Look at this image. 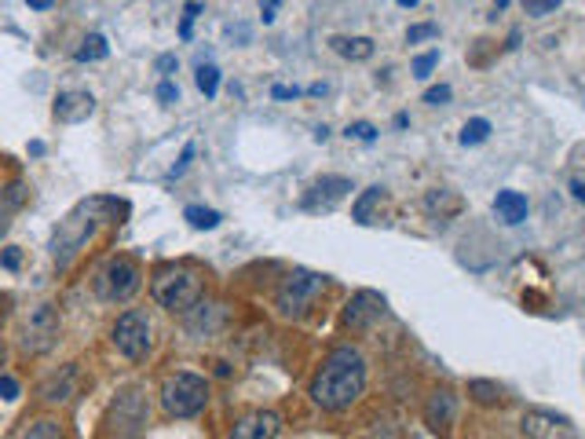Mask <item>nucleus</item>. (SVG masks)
Listing matches in <instances>:
<instances>
[{
  "instance_id": "nucleus-22",
  "label": "nucleus",
  "mask_w": 585,
  "mask_h": 439,
  "mask_svg": "<svg viewBox=\"0 0 585 439\" xmlns=\"http://www.w3.org/2000/svg\"><path fill=\"white\" fill-rule=\"evenodd\" d=\"M425 209L436 216H454V213H461V198L454 195V191H428V198H425Z\"/></svg>"
},
{
  "instance_id": "nucleus-16",
  "label": "nucleus",
  "mask_w": 585,
  "mask_h": 439,
  "mask_svg": "<svg viewBox=\"0 0 585 439\" xmlns=\"http://www.w3.org/2000/svg\"><path fill=\"white\" fill-rule=\"evenodd\" d=\"M224 326V308L220 304H206L198 301L190 311H187V329L190 333H198V337H213L216 329Z\"/></svg>"
},
{
  "instance_id": "nucleus-30",
  "label": "nucleus",
  "mask_w": 585,
  "mask_h": 439,
  "mask_svg": "<svg viewBox=\"0 0 585 439\" xmlns=\"http://www.w3.org/2000/svg\"><path fill=\"white\" fill-rule=\"evenodd\" d=\"M202 15V5H198V0H187V5H183V23H179V37L183 41H190V26H194V19H198Z\"/></svg>"
},
{
  "instance_id": "nucleus-37",
  "label": "nucleus",
  "mask_w": 585,
  "mask_h": 439,
  "mask_svg": "<svg viewBox=\"0 0 585 439\" xmlns=\"http://www.w3.org/2000/svg\"><path fill=\"white\" fill-rule=\"evenodd\" d=\"M348 139H362V143H369V139H377V129H373L369 121H355V125H348Z\"/></svg>"
},
{
  "instance_id": "nucleus-29",
  "label": "nucleus",
  "mask_w": 585,
  "mask_h": 439,
  "mask_svg": "<svg viewBox=\"0 0 585 439\" xmlns=\"http://www.w3.org/2000/svg\"><path fill=\"white\" fill-rule=\"evenodd\" d=\"M520 5H523V12L531 19H545V15H552L560 8V0H520Z\"/></svg>"
},
{
  "instance_id": "nucleus-15",
  "label": "nucleus",
  "mask_w": 585,
  "mask_h": 439,
  "mask_svg": "<svg viewBox=\"0 0 585 439\" xmlns=\"http://www.w3.org/2000/svg\"><path fill=\"white\" fill-rule=\"evenodd\" d=\"M91 110H95V100L88 92H62L55 100V121H62V125H77V121L91 118Z\"/></svg>"
},
{
  "instance_id": "nucleus-13",
  "label": "nucleus",
  "mask_w": 585,
  "mask_h": 439,
  "mask_svg": "<svg viewBox=\"0 0 585 439\" xmlns=\"http://www.w3.org/2000/svg\"><path fill=\"white\" fill-rule=\"evenodd\" d=\"M454 421H457V396L450 388H436L425 403V425L432 432H450Z\"/></svg>"
},
{
  "instance_id": "nucleus-6",
  "label": "nucleus",
  "mask_w": 585,
  "mask_h": 439,
  "mask_svg": "<svg viewBox=\"0 0 585 439\" xmlns=\"http://www.w3.org/2000/svg\"><path fill=\"white\" fill-rule=\"evenodd\" d=\"M322 290H326L322 275H315V272H292V275L282 279V286L274 293V308L285 319H304L312 311V304L322 297Z\"/></svg>"
},
{
  "instance_id": "nucleus-38",
  "label": "nucleus",
  "mask_w": 585,
  "mask_h": 439,
  "mask_svg": "<svg viewBox=\"0 0 585 439\" xmlns=\"http://www.w3.org/2000/svg\"><path fill=\"white\" fill-rule=\"evenodd\" d=\"M0 399H5V403H15V399H19V381H15V377L0 374Z\"/></svg>"
},
{
  "instance_id": "nucleus-46",
  "label": "nucleus",
  "mask_w": 585,
  "mask_h": 439,
  "mask_svg": "<svg viewBox=\"0 0 585 439\" xmlns=\"http://www.w3.org/2000/svg\"><path fill=\"white\" fill-rule=\"evenodd\" d=\"M494 8H498V12H505V8H509V0H494Z\"/></svg>"
},
{
  "instance_id": "nucleus-1",
  "label": "nucleus",
  "mask_w": 585,
  "mask_h": 439,
  "mask_svg": "<svg viewBox=\"0 0 585 439\" xmlns=\"http://www.w3.org/2000/svg\"><path fill=\"white\" fill-rule=\"evenodd\" d=\"M366 377H369V370H366L362 351L351 348V344H340V348L330 351L322 370L315 374L312 399H315V406H322L330 414H340L351 403H359V396L366 392Z\"/></svg>"
},
{
  "instance_id": "nucleus-18",
  "label": "nucleus",
  "mask_w": 585,
  "mask_h": 439,
  "mask_svg": "<svg viewBox=\"0 0 585 439\" xmlns=\"http://www.w3.org/2000/svg\"><path fill=\"white\" fill-rule=\"evenodd\" d=\"M527 198L520 195V191H498V198H494V216L502 220V224H509V227H516V224H523L527 220Z\"/></svg>"
},
{
  "instance_id": "nucleus-41",
  "label": "nucleus",
  "mask_w": 585,
  "mask_h": 439,
  "mask_svg": "<svg viewBox=\"0 0 585 439\" xmlns=\"http://www.w3.org/2000/svg\"><path fill=\"white\" fill-rule=\"evenodd\" d=\"M260 8H264V26H271L274 23V12H278V0H260Z\"/></svg>"
},
{
  "instance_id": "nucleus-3",
  "label": "nucleus",
  "mask_w": 585,
  "mask_h": 439,
  "mask_svg": "<svg viewBox=\"0 0 585 439\" xmlns=\"http://www.w3.org/2000/svg\"><path fill=\"white\" fill-rule=\"evenodd\" d=\"M110 202H103V198H95V202H84L77 213H70L59 227H55V238H52V253H55V260H59V268H66L70 263V256L95 234V227H100V213L107 209Z\"/></svg>"
},
{
  "instance_id": "nucleus-7",
  "label": "nucleus",
  "mask_w": 585,
  "mask_h": 439,
  "mask_svg": "<svg viewBox=\"0 0 585 439\" xmlns=\"http://www.w3.org/2000/svg\"><path fill=\"white\" fill-rule=\"evenodd\" d=\"M150 421V403L147 392L139 385H129L114 396L110 410H107V432L110 435H143Z\"/></svg>"
},
{
  "instance_id": "nucleus-4",
  "label": "nucleus",
  "mask_w": 585,
  "mask_h": 439,
  "mask_svg": "<svg viewBox=\"0 0 585 439\" xmlns=\"http://www.w3.org/2000/svg\"><path fill=\"white\" fill-rule=\"evenodd\" d=\"M209 403V385L198 374H172L161 385V410L176 421H190L198 417Z\"/></svg>"
},
{
  "instance_id": "nucleus-45",
  "label": "nucleus",
  "mask_w": 585,
  "mask_h": 439,
  "mask_svg": "<svg viewBox=\"0 0 585 439\" xmlns=\"http://www.w3.org/2000/svg\"><path fill=\"white\" fill-rule=\"evenodd\" d=\"M315 139H319V143H326V139H330V129H326V125H322V129H315Z\"/></svg>"
},
{
  "instance_id": "nucleus-20",
  "label": "nucleus",
  "mask_w": 585,
  "mask_h": 439,
  "mask_svg": "<svg viewBox=\"0 0 585 439\" xmlns=\"http://www.w3.org/2000/svg\"><path fill=\"white\" fill-rule=\"evenodd\" d=\"M330 44H333L337 55H344V59H351V62H362V59L373 55V41H369V37H333Z\"/></svg>"
},
{
  "instance_id": "nucleus-14",
  "label": "nucleus",
  "mask_w": 585,
  "mask_h": 439,
  "mask_svg": "<svg viewBox=\"0 0 585 439\" xmlns=\"http://www.w3.org/2000/svg\"><path fill=\"white\" fill-rule=\"evenodd\" d=\"M231 435L235 439H274V435H282V417L274 410H256V414L242 417Z\"/></svg>"
},
{
  "instance_id": "nucleus-9",
  "label": "nucleus",
  "mask_w": 585,
  "mask_h": 439,
  "mask_svg": "<svg viewBox=\"0 0 585 439\" xmlns=\"http://www.w3.org/2000/svg\"><path fill=\"white\" fill-rule=\"evenodd\" d=\"M59 340V311L52 304H37L23 326V351L26 356H44Z\"/></svg>"
},
{
  "instance_id": "nucleus-43",
  "label": "nucleus",
  "mask_w": 585,
  "mask_h": 439,
  "mask_svg": "<svg viewBox=\"0 0 585 439\" xmlns=\"http://www.w3.org/2000/svg\"><path fill=\"white\" fill-rule=\"evenodd\" d=\"M571 195H574L578 202H585V184H581V180H574V184H571Z\"/></svg>"
},
{
  "instance_id": "nucleus-12",
  "label": "nucleus",
  "mask_w": 585,
  "mask_h": 439,
  "mask_svg": "<svg viewBox=\"0 0 585 439\" xmlns=\"http://www.w3.org/2000/svg\"><path fill=\"white\" fill-rule=\"evenodd\" d=\"M523 435H534V439H556V435H574V425L563 417V414H552V410H527L523 414Z\"/></svg>"
},
{
  "instance_id": "nucleus-17",
  "label": "nucleus",
  "mask_w": 585,
  "mask_h": 439,
  "mask_svg": "<svg viewBox=\"0 0 585 439\" xmlns=\"http://www.w3.org/2000/svg\"><path fill=\"white\" fill-rule=\"evenodd\" d=\"M73 388H77V367H62L59 374H52L44 385H41V399L44 403H66L70 396H73Z\"/></svg>"
},
{
  "instance_id": "nucleus-10",
  "label": "nucleus",
  "mask_w": 585,
  "mask_h": 439,
  "mask_svg": "<svg viewBox=\"0 0 585 439\" xmlns=\"http://www.w3.org/2000/svg\"><path fill=\"white\" fill-rule=\"evenodd\" d=\"M384 315H388V301L373 290H359L344 308V326L348 329H373Z\"/></svg>"
},
{
  "instance_id": "nucleus-34",
  "label": "nucleus",
  "mask_w": 585,
  "mask_h": 439,
  "mask_svg": "<svg viewBox=\"0 0 585 439\" xmlns=\"http://www.w3.org/2000/svg\"><path fill=\"white\" fill-rule=\"evenodd\" d=\"M0 268H5V272H19L23 268V249H15V245L0 249Z\"/></svg>"
},
{
  "instance_id": "nucleus-40",
  "label": "nucleus",
  "mask_w": 585,
  "mask_h": 439,
  "mask_svg": "<svg viewBox=\"0 0 585 439\" xmlns=\"http://www.w3.org/2000/svg\"><path fill=\"white\" fill-rule=\"evenodd\" d=\"M154 66H158V73H161V77H168V73L179 66V59H176V55H158V62H154Z\"/></svg>"
},
{
  "instance_id": "nucleus-26",
  "label": "nucleus",
  "mask_w": 585,
  "mask_h": 439,
  "mask_svg": "<svg viewBox=\"0 0 585 439\" xmlns=\"http://www.w3.org/2000/svg\"><path fill=\"white\" fill-rule=\"evenodd\" d=\"M486 139H491V121H486V118L465 121V129H461V143L465 147H475V143H486Z\"/></svg>"
},
{
  "instance_id": "nucleus-32",
  "label": "nucleus",
  "mask_w": 585,
  "mask_h": 439,
  "mask_svg": "<svg viewBox=\"0 0 585 439\" xmlns=\"http://www.w3.org/2000/svg\"><path fill=\"white\" fill-rule=\"evenodd\" d=\"M436 66H439V52H425V55H417V59H414V77H417V81H425Z\"/></svg>"
},
{
  "instance_id": "nucleus-19",
  "label": "nucleus",
  "mask_w": 585,
  "mask_h": 439,
  "mask_svg": "<svg viewBox=\"0 0 585 439\" xmlns=\"http://www.w3.org/2000/svg\"><path fill=\"white\" fill-rule=\"evenodd\" d=\"M468 399L479 406H502L505 403V388L498 381H486V377H472L468 381Z\"/></svg>"
},
{
  "instance_id": "nucleus-5",
  "label": "nucleus",
  "mask_w": 585,
  "mask_h": 439,
  "mask_svg": "<svg viewBox=\"0 0 585 439\" xmlns=\"http://www.w3.org/2000/svg\"><path fill=\"white\" fill-rule=\"evenodd\" d=\"M143 286V275H139V263L129 260V256H110L100 272L91 279V290L100 301H110V304H129Z\"/></svg>"
},
{
  "instance_id": "nucleus-8",
  "label": "nucleus",
  "mask_w": 585,
  "mask_h": 439,
  "mask_svg": "<svg viewBox=\"0 0 585 439\" xmlns=\"http://www.w3.org/2000/svg\"><path fill=\"white\" fill-rule=\"evenodd\" d=\"M110 340H114V348L121 351L125 359H143L147 351H150V319L143 315V311H121L118 315V322H114V329H110Z\"/></svg>"
},
{
  "instance_id": "nucleus-48",
  "label": "nucleus",
  "mask_w": 585,
  "mask_h": 439,
  "mask_svg": "<svg viewBox=\"0 0 585 439\" xmlns=\"http://www.w3.org/2000/svg\"><path fill=\"white\" fill-rule=\"evenodd\" d=\"M0 367H5V344H0Z\"/></svg>"
},
{
  "instance_id": "nucleus-11",
  "label": "nucleus",
  "mask_w": 585,
  "mask_h": 439,
  "mask_svg": "<svg viewBox=\"0 0 585 439\" xmlns=\"http://www.w3.org/2000/svg\"><path fill=\"white\" fill-rule=\"evenodd\" d=\"M348 191H351V180H348V176H322V180L304 195V209H312V213H330Z\"/></svg>"
},
{
  "instance_id": "nucleus-25",
  "label": "nucleus",
  "mask_w": 585,
  "mask_h": 439,
  "mask_svg": "<svg viewBox=\"0 0 585 439\" xmlns=\"http://www.w3.org/2000/svg\"><path fill=\"white\" fill-rule=\"evenodd\" d=\"M384 202V191L380 187H369V191H362V198L351 205V220L355 224H369V216H373V209Z\"/></svg>"
},
{
  "instance_id": "nucleus-35",
  "label": "nucleus",
  "mask_w": 585,
  "mask_h": 439,
  "mask_svg": "<svg viewBox=\"0 0 585 439\" xmlns=\"http://www.w3.org/2000/svg\"><path fill=\"white\" fill-rule=\"evenodd\" d=\"M158 103H161V107H172V103H179V88H176V84H172L168 77H165V81L158 84Z\"/></svg>"
},
{
  "instance_id": "nucleus-2",
  "label": "nucleus",
  "mask_w": 585,
  "mask_h": 439,
  "mask_svg": "<svg viewBox=\"0 0 585 439\" xmlns=\"http://www.w3.org/2000/svg\"><path fill=\"white\" fill-rule=\"evenodd\" d=\"M150 297L158 308L187 315L194 304L202 301V275L194 268H183V263H168L150 279Z\"/></svg>"
},
{
  "instance_id": "nucleus-39",
  "label": "nucleus",
  "mask_w": 585,
  "mask_h": 439,
  "mask_svg": "<svg viewBox=\"0 0 585 439\" xmlns=\"http://www.w3.org/2000/svg\"><path fill=\"white\" fill-rule=\"evenodd\" d=\"M271 96H274V100H297V96H301V88H297V84H292V88H289V84H274V88H271Z\"/></svg>"
},
{
  "instance_id": "nucleus-27",
  "label": "nucleus",
  "mask_w": 585,
  "mask_h": 439,
  "mask_svg": "<svg viewBox=\"0 0 585 439\" xmlns=\"http://www.w3.org/2000/svg\"><path fill=\"white\" fill-rule=\"evenodd\" d=\"M194 81H198V88H202L206 100H213V96L220 92V70H216L213 62H202L198 73H194Z\"/></svg>"
},
{
  "instance_id": "nucleus-28",
  "label": "nucleus",
  "mask_w": 585,
  "mask_h": 439,
  "mask_svg": "<svg viewBox=\"0 0 585 439\" xmlns=\"http://www.w3.org/2000/svg\"><path fill=\"white\" fill-rule=\"evenodd\" d=\"M19 435H34V439H59V435H62V428H59V421L41 417V421H30L26 428H19Z\"/></svg>"
},
{
  "instance_id": "nucleus-21",
  "label": "nucleus",
  "mask_w": 585,
  "mask_h": 439,
  "mask_svg": "<svg viewBox=\"0 0 585 439\" xmlns=\"http://www.w3.org/2000/svg\"><path fill=\"white\" fill-rule=\"evenodd\" d=\"M26 202V187L23 184H12V187H5L0 191V234L8 231V224H12V213L19 209Z\"/></svg>"
},
{
  "instance_id": "nucleus-36",
  "label": "nucleus",
  "mask_w": 585,
  "mask_h": 439,
  "mask_svg": "<svg viewBox=\"0 0 585 439\" xmlns=\"http://www.w3.org/2000/svg\"><path fill=\"white\" fill-rule=\"evenodd\" d=\"M450 84H436V88H428V92H425V103L428 107H443V103H450Z\"/></svg>"
},
{
  "instance_id": "nucleus-33",
  "label": "nucleus",
  "mask_w": 585,
  "mask_h": 439,
  "mask_svg": "<svg viewBox=\"0 0 585 439\" xmlns=\"http://www.w3.org/2000/svg\"><path fill=\"white\" fill-rule=\"evenodd\" d=\"M194 150H198V147H194V143H187V147H183L179 161H176V165L168 168V180H179V176H183V172L190 168V161H194Z\"/></svg>"
},
{
  "instance_id": "nucleus-42",
  "label": "nucleus",
  "mask_w": 585,
  "mask_h": 439,
  "mask_svg": "<svg viewBox=\"0 0 585 439\" xmlns=\"http://www.w3.org/2000/svg\"><path fill=\"white\" fill-rule=\"evenodd\" d=\"M227 33H231L235 41H242V44L249 41V26H227Z\"/></svg>"
},
{
  "instance_id": "nucleus-44",
  "label": "nucleus",
  "mask_w": 585,
  "mask_h": 439,
  "mask_svg": "<svg viewBox=\"0 0 585 439\" xmlns=\"http://www.w3.org/2000/svg\"><path fill=\"white\" fill-rule=\"evenodd\" d=\"M30 8H34V12H48L52 0H30Z\"/></svg>"
},
{
  "instance_id": "nucleus-31",
  "label": "nucleus",
  "mask_w": 585,
  "mask_h": 439,
  "mask_svg": "<svg viewBox=\"0 0 585 439\" xmlns=\"http://www.w3.org/2000/svg\"><path fill=\"white\" fill-rule=\"evenodd\" d=\"M432 37H439L436 23H417V26L407 30V44H421V41H432Z\"/></svg>"
},
{
  "instance_id": "nucleus-24",
  "label": "nucleus",
  "mask_w": 585,
  "mask_h": 439,
  "mask_svg": "<svg viewBox=\"0 0 585 439\" xmlns=\"http://www.w3.org/2000/svg\"><path fill=\"white\" fill-rule=\"evenodd\" d=\"M110 55V44H107V37L103 33H91V37H84V44L77 48V62H100V59H107Z\"/></svg>"
},
{
  "instance_id": "nucleus-47",
  "label": "nucleus",
  "mask_w": 585,
  "mask_h": 439,
  "mask_svg": "<svg viewBox=\"0 0 585 439\" xmlns=\"http://www.w3.org/2000/svg\"><path fill=\"white\" fill-rule=\"evenodd\" d=\"M399 5H403V8H414V5H417V0H399Z\"/></svg>"
},
{
  "instance_id": "nucleus-23",
  "label": "nucleus",
  "mask_w": 585,
  "mask_h": 439,
  "mask_svg": "<svg viewBox=\"0 0 585 439\" xmlns=\"http://www.w3.org/2000/svg\"><path fill=\"white\" fill-rule=\"evenodd\" d=\"M183 220L194 227V231H213V227H220V213L216 209H206V205H187L183 209Z\"/></svg>"
}]
</instances>
